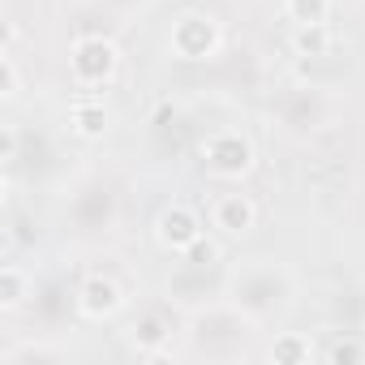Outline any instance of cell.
<instances>
[{
  "label": "cell",
  "mask_w": 365,
  "mask_h": 365,
  "mask_svg": "<svg viewBox=\"0 0 365 365\" xmlns=\"http://www.w3.org/2000/svg\"><path fill=\"white\" fill-rule=\"evenodd\" d=\"M35 301V275L22 262L0 267V314H18Z\"/></svg>",
  "instance_id": "obj_12"
},
{
  "label": "cell",
  "mask_w": 365,
  "mask_h": 365,
  "mask_svg": "<svg viewBox=\"0 0 365 365\" xmlns=\"http://www.w3.org/2000/svg\"><path fill=\"white\" fill-rule=\"evenodd\" d=\"M0 163H5L9 172H14V163H18V129H14V125H5V133H0Z\"/></svg>",
  "instance_id": "obj_21"
},
{
  "label": "cell",
  "mask_w": 365,
  "mask_h": 365,
  "mask_svg": "<svg viewBox=\"0 0 365 365\" xmlns=\"http://www.w3.org/2000/svg\"><path fill=\"white\" fill-rule=\"evenodd\" d=\"M254 339H258V318L250 309H241L237 301L202 305L185 318V344L194 356H207V361L254 356Z\"/></svg>",
  "instance_id": "obj_1"
},
{
  "label": "cell",
  "mask_w": 365,
  "mask_h": 365,
  "mask_svg": "<svg viewBox=\"0 0 365 365\" xmlns=\"http://www.w3.org/2000/svg\"><path fill=\"white\" fill-rule=\"evenodd\" d=\"M211 228H220L224 237H250L258 228V202L245 190H228L211 202Z\"/></svg>",
  "instance_id": "obj_10"
},
{
  "label": "cell",
  "mask_w": 365,
  "mask_h": 365,
  "mask_svg": "<svg viewBox=\"0 0 365 365\" xmlns=\"http://www.w3.org/2000/svg\"><path fill=\"white\" fill-rule=\"evenodd\" d=\"M322 361H331V365H356V361H365V344L356 335H339V339H331L322 348Z\"/></svg>",
  "instance_id": "obj_18"
},
{
  "label": "cell",
  "mask_w": 365,
  "mask_h": 365,
  "mask_svg": "<svg viewBox=\"0 0 365 365\" xmlns=\"http://www.w3.org/2000/svg\"><path fill=\"white\" fill-rule=\"evenodd\" d=\"M318 356L314 339L305 331H279L271 344H267V361L271 365H309Z\"/></svg>",
  "instance_id": "obj_14"
},
{
  "label": "cell",
  "mask_w": 365,
  "mask_h": 365,
  "mask_svg": "<svg viewBox=\"0 0 365 365\" xmlns=\"http://www.w3.org/2000/svg\"><path fill=\"white\" fill-rule=\"evenodd\" d=\"M95 9H108V14H133V9H142L146 0H91Z\"/></svg>",
  "instance_id": "obj_22"
},
{
  "label": "cell",
  "mask_w": 365,
  "mask_h": 365,
  "mask_svg": "<svg viewBox=\"0 0 365 365\" xmlns=\"http://www.w3.org/2000/svg\"><path fill=\"white\" fill-rule=\"evenodd\" d=\"M65 352L61 348H52V344H18V348H9L5 356H0V365H26V361H61Z\"/></svg>",
  "instance_id": "obj_19"
},
{
  "label": "cell",
  "mask_w": 365,
  "mask_h": 365,
  "mask_svg": "<svg viewBox=\"0 0 365 365\" xmlns=\"http://www.w3.org/2000/svg\"><path fill=\"white\" fill-rule=\"evenodd\" d=\"M168 52L185 65L215 61L224 52V22L207 9H180L168 26Z\"/></svg>",
  "instance_id": "obj_5"
},
{
  "label": "cell",
  "mask_w": 365,
  "mask_h": 365,
  "mask_svg": "<svg viewBox=\"0 0 365 365\" xmlns=\"http://www.w3.org/2000/svg\"><path fill=\"white\" fill-rule=\"evenodd\" d=\"M108 129H112V116H108V108H103L99 99H78V103L69 108V133H73V138H82V142H103Z\"/></svg>",
  "instance_id": "obj_13"
},
{
  "label": "cell",
  "mask_w": 365,
  "mask_h": 365,
  "mask_svg": "<svg viewBox=\"0 0 365 365\" xmlns=\"http://www.w3.org/2000/svg\"><path fill=\"white\" fill-rule=\"evenodd\" d=\"M198 163L211 180H224V185H241V180L254 176L258 168V150H254V138L245 129H211L202 142H198Z\"/></svg>",
  "instance_id": "obj_3"
},
{
  "label": "cell",
  "mask_w": 365,
  "mask_h": 365,
  "mask_svg": "<svg viewBox=\"0 0 365 365\" xmlns=\"http://www.w3.org/2000/svg\"><path fill=\"white\" fill-rule=\"evenodd\" d=\"M331 48H335V35L327 22H309V26L292 31V52L305 61H322V56H331Z\"/></svg>",
  "instance_id": "obj_15"
},
{
  "label": "cell",
  "mask_w": 365,
  "mask_h": 365,
  "mask_svg": "<svg viewBox=\"0 0 365 365\" xmlns=\"http://www.w3.org/2000/svg\"><path fill=\"white\" fill-rule=\"evenodd\" d=\"M228 297L262 322V318H275V314H284L292 305L297 284H292V271L288 267H279L271 258H258V262H250V267H241L232 275Z\"/></svg>",
  "instance_id": "obj_2"
},
{
  "label": "cell",
  "mask_w": 365,
  "mask_h": 365,
  "mask_svg": "<svg viewBox=\"0 0 365 365\" xmlns=\"http://www.w3.org/2000/svg\"><path fill=\"white\" fill-rule=\"evenodd\" d=\"M271 116H275V125L284 133L309 138V133H318V129H327L335 120V99L322 86H288V91L275 95Z\"/></svg>",
  "instance_id": "obj_7"
},
{
  "label": "cell",
  "mask_w": 365,
  "mask_h": 365,
  "mask_svg": "<svg viewBox=\"0 0 365 365\" xmlns=\"http://www.w3.org/2000/svg\"><path fill=\"white\" fill-rule=\"evenodd\" d=\"M125 284L116 279V275H108V271H91V275H82L78 279V288H73V309H78V318H86V322H108V318H116L120 309H125Z\"/></svg>",
  "instance_id": "obj_8"
},
{
  "label": "cell",
  "mask_w": 365,
  "mask_h": 365,
  "mask_svg": "<svg viewBox=\"0 0 365 365\" xmlns=\"http://www.w3.org/2000/svg\"><path fill=\"white\" fill-rule=\"evenodd\" d=\"M220 258H224V250H220V241L215 237H198L185 254H180V262H185V267H194V271H211V267H220Z\"/></svg>",
  "instance_id": "obj_16"
},
{
  "label": "cell",
  "mask_w": 365,
  "mask_h": 365,
  "mask_svg": "<svg viewBox=\"0 0 365 365\" xmlns=\"http://www.w3.org/2000/svg\"><path fill=\"white\" fill-rule=\"evenodd\" d=\"M0 95H5V103H14V99L22 95V69H18L14 48L0 52Z\"/></svg>",
  "instance_id": "obj_20"
},
{
  "label": "cell",
  "mask_w": 365,
  "mask_h": 365,
  "mask_svg": "<svg viewBox=\"0 0 365 365\" xmlns=\"http://www.w3.org/2000/svg\"><path fill=\"white\" fill-rule=\"evenodd\" d=\"M129 348L146 361H159L172 352V322L163 309H146L129 322Z\"/></svg>",
  "instance_id": "obj_11"
},
{
  "label": "cell",
  "mask_w": 365,
  "mask_h": 365,
  "mask_svg": "<svg viewBox=\"0 0 365 365\" xmlns=\"http://www.w3.org/2000/svg\"><path fill=\"white\" fill-rule=\"evenodd\" d=\"M207 232V224H202V215H198V207H190V202H168L159 215H155V245L163 250V254H185L198 237Z\"/></svg>",
  "instance_id": "obj_9"
},
{
  "label": "cell",
  "mask_w": 365,
  "mask_h": 365,
  "mask_svg": "<svg viewBox=\"0 0 365 365\" xmlns=\"http://www.w3.org/2000/svg\"><path fill=\"white\" fill-rule=\"evenodd\" d=\"M284 14H288L297 26H309V22H331V0H284Z\"/></svg>",
  "instance_id": "obj_17"
},
{
  "label": "cell",
  "mask_w": 365,
  "mask_h": 365,
  "mask_svg": "<svg viewBox=\"0 0 365 365\" xmlns=\"http://www.w3.org/2000/svg\"><path fill=\"white\" fill-rule=\"evenodd\" d=\"M65 220L73 224L78 237H108L120 220V198L103 176H86L73 185V194L65 202Z\"/></svg>",
  "instance_id": "obj_4"
},
{
  "label": "cell",
  "mask_w": 365,
  "mask_h": 365,
  "mask_svg": "<svg viewBox=\"0 0 365 365\" xmlns=\"http://www.w3.org/2000/svg\"><path fill=\"white\" fill-rule=\"evenodd\" d=\"M120 73V48L112 35H99V31H82L73 43H69V82L78 91H99V86H112Z\"/></svg>",
  "instance_id": "obj_6"
}]
</instances>
